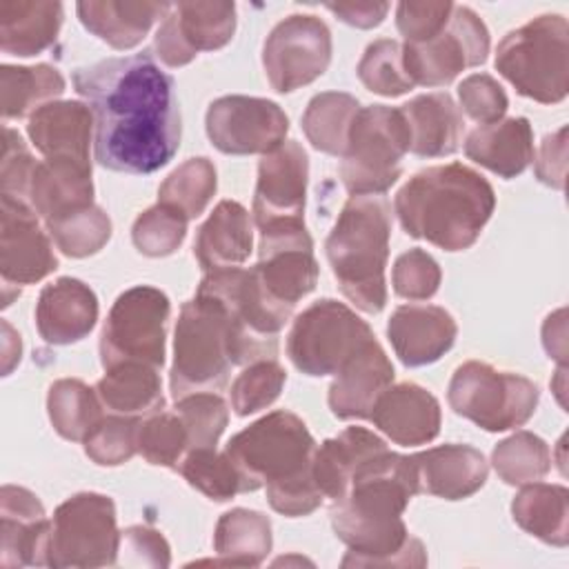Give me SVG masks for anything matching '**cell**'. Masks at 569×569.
I'll list each match as a JSON object with an SVG mask.
<instances>
[{
  "label": "cell",
  "instance_id": "cell-1",
  "mask_svg": "<svg viewBox=\"0 0 569 569\" xmlns=\"http://www.w3.org/2000/svg\"><path fill=\"white\" fill-rule=\"evenodd\" d=\"M96 122V160L122 173L164 167L180 144V109L173 78L149 53L107 58L73 71Z\"/></svg>",
  "mask_w": 569,
  "mask_h": 569
},
{
  "label": "cell",
  "instance_id": "cell-2",
  "mask_svg": "<svg viewBox=\"0 0 569 569\" xmlns=\"http://www.w3.org/2000/svg\"><path fill=\"white\" fill-rule=\"evenodd\" d=\"M411 456L389 449L369 458L353 473L347 493L331 502L336 536L349 547L342 567H422L420 540L407 533L402 511L416 496Z\"/></svg>",
  "mask_w": 569,
  "mask_h": 569
},
{
  "label": "cell",
  "instance_id": "cell-3",
  "mask_svg": "<svg viewBox=\"0 0 569 569\" xmlns=\"http://www.w3.org/2000/svg\"><path fill=\"white\" fill-rule=\"evenodd\" d=\"M398 220L407 236L445 251L469 249L489 222L496 196L473 169L451 162L418 171L396 193Z\"/></svg>",
  "mask_w": 569,
  "mask_h": 569
},
{
  "label": "cell",
  "instance_id": "cell-4",
  "mask_svg": "<svg viewBox=\"0 0 569 569\" xmlns=\"http://www.w3.org/2000/svg\"><path fill=\"white\" fill-rule=\"evenodd\" d=\"M389 236V202L380 193L351 196L325 244L340 291L367 313H378L387 302Z\"/></svg>",
  "mask_w": 569,
  "mask_h": 569
},
{
  "label": "cell",
  "instance_id": "cell-5",
  "mask_svg": "<svg viewBox=\"0 0 569 569\" xmlns=\"http://www.w3.org/2000/svg\"><path fill=\"white\" fill-rule=\"evenodd\" d=\"M231 369L229 316L224 305L211 293L196 291L184 302L176 325L171 396L218 391L227 385Z\"/></svg>",
  "mask_w": 569,
  "mask_h": 569
},
{
  "label": "cell",
  "instance_id": "cell-6",
  "mask_svg": "<svg viewBox=\"0 0 569 569\" xmlns=\"http://www.w3.org/2000/svg\"><path fill=\"white\" fill-rule=\"evenodd\" d=\"M567 20L545 13L509 31L496 51V69L520 96L542 104L565 100L569 87Z\"/></svg>",
  "mask_w": 569,
  "mask_h": 569
},
{
  "label": "cell",
  "instance_id": "cell-7",
  "mask_svg": "<svg viewBox=\"0 0 569 569\" xmlns=\"http://www.w3.org/2000/svg\"><path fill=\"white\" fill-rule=\"evenodd\" d=\"M316 442L307 425L291 411H273L240 433L224 453L236 465L244 491L296 478L311 471Z\"/></svg>",
  "mask_w": 569,
  "mask_h": 569
},
{
  "label": "cell",
  "instance_id": "cell-8",
  "mask_svg": "<svg viewBox=\"0 0 569 569\" xmlns=\"http://www.w3.org/2000/svg\"><path fill=\"white\" fill-rule=\"evenodd\" d=\"M409 151V129L400 109L371 104L356 113L340 162V178L351 196L385 193L400 178Z\"/></svg>",
  "mask_w": 569,
  "mask_h": 569
},
{
  "label": "cell",
  "instance_id": "cell-9",
  "mask_svg": "<svg viewBox=\"0 0 569 569\" xmlns=\"http://www.w3.org/2000/svg\"><path fill=\"white\" fill-rule=\"evenodd\" d=\"M538 387L518 373L498 371L487 362L460 365L449 382L451 409L485 431H507L525 425L538 405Z\"/></svg>",
  "mask_w": 569,
  "mask_h": 569
},
{
  "label": "cell",
  "instance_id": "cell-10",
  "mask_svg": "<svg viewBox=\"0 0 569 569\" xmlns=\"http://www.w3.org/2000/svg\"><path fill=\"white\" fill-rule=\"evenodd\" d=\"M120 533L116 507L102 493H76L64 500L49 525V567H107L116 565Z\"/></svg>",
  "mask_w": 569,
  "mask_h": 569
},
{
  "label": "cell",
  "instance_id": "cell-11",
  "mask_svg": "<svg viewBox=\"0 0 569 569\" xmlns=\"http://www.w3.org/2000/svg\"><path fill=\"white\" fill-rule=\"evenodd\" d=\"M169 311V298L156 287L138 284L120 293L100 336L102 367L142 362L160 369L164 362Z\"/></svg>",
  "mask_w": 569,
  "mask_h": 569
},
{
  "label": "cell",
  "instance_id": "cell-12",
  "mask_svg": "<svg viewBox=\"0 0 569 569\" xmlns=\"http://www.w3.org/2000/svg\"><path fill=\"white\" fill-rule=\"evenodd\" d=\"M267 305L289 320L293 307L316 287L318 262L305 220L260 229L258 262L249 271Z\"/></svg>",
  "mask_w": 569,
  "mask_h": 569
},
{
  "label": "cell",
  "instance_id": "cell-13",
  "mask_svg": "<svg viewBox=\"0 0 569 569\" xmlns=\"http://www.w3.org/2000/svg\"><path fill=\"white\" fill-rule=\"evenodd\" d=\"M373 338L369 325L347 305L325 298L307 307L287 338V353L298 371L329 376L365 342Z\"/></svg>",
  "mask_w": 569,
  "mask_h": 569
},
{
  "label": "cell",
  "instance_id": "cell-14",
  "mask_svg": "<svg viewBox=\"0 0 569 569\" xmlns=\"http://www.w3.org/2000/svg\"><path fill=\"white\" fill-rule=\"evenodd\" d=\"M489 53V31L469 9L453 4L445 29L427 42H405L402 64L413 84L440 87L451 82L460 71L478 67Z\"/></svg>",
  "mask_w": 569,
  "mask_h": 569
},
{
  "label": "cell",
  "instance_id": "cell-15",
  "mask_svg": "<svg viewBox=\"0 0 569 569\" xmlns=\"http://www.w3.org/2000/svg\"><path fill=\"white\" fill-rule=\"evenodd\" d=\"M331 60V33L316 16H289L273 27L262 47L269 84L289 93L322 76Z\"/></svg>",
  "mask_w": 569,
  "mask_h": 569
},
{
  "label": "cell",
  "instance_id": "cell-16",
  "mask_svg": "<svg viewBox=\"0 0 569 569\" xmlns=\"http://www.w3.org/2000/svg\"><path fill=\"white\" fill-rule=\"evenodd\" d=\"M289 118L267 98L224 96L207 109V136L222 153H269L284 142Z\"/></svg>",
  "mask_w": 569,
  "mask_h": 569
},
{
  "label": "cell",
  "instance_id": "cell-17",
  "mask_svg": "<svg viewBox=\"0 0 569 569\" xmlns=\"http://www.w3.org/2000/svg\"><path fill=\"white\" fill-rule=\"evenodd\" d=\"M236 29L233 2L171 4L156 31V53L167 67H182L200 51L224 47Z\"/></svg>",
  "mask_w": 569,
  "mask_h": 569
},
{
  "label": "cell",
  "instance_id": "cell-18",
  "mask_svg": "<svg viewBox=\"0 0 569 569\" xmlns=\"http://www.w3.org/2000/svg\"><path fill=\"white\" fill-rule=\"evenodd\" d=\"M309 158L296 140H284L258 164L253 220L258 229L302 220Z\"/></svg>",
  "mask_w": 569,
  "mask_h": 569
},
{
  "label": "cell",
  "instance_id": "cell-19",
  "mask_svg": "<svg viewBox=\"0 0 569 569\" xmlns=\"http://www.w3.org/2000/svg\"><path fill=\"white\" fill-rule=\"evenodd\" d=\"M58 258L38 224V213L24 200L2 196L0 213V273L2 284H31L49 276Z\"/></svg>",
  "mask_w": 569,
  "mask_h": 569
},
{
  "label": "cell",
  "instance_id": "cell-20",
  "mask_svg": "<svg viewBox=\"0 0 569 569\" xmlns=\"http://www.w3.org/2000/svg\"><path fill=\"white\" fill-rule=\"evenodd\" d=\"M393 382V367L376 338L365 340L336 371L329 409L342 420L369 418L376 400Z\"/></svg>",
  "mask_w": 569,
  "mask_h": 569
},
{
  "label": "cell",
  "instance_id": "cell-21",
  "mask_svg": "<svg viewBox=\"0 0 569 569\" xmlns=\"http://www.w3.org/2000/svg\"><path fill=\"white\" fill-rule=\"evenodd\" d=\"M49 525L42 502L24 487L0 491V562L4 567L44 565Z\"/></svg>",
  "mask_w": 569,
  "mask_h": 569
},
{
  "label": "cell",
  "instance_id": "cell-22",
  "mask_svg": "<svg viewBox=\"0 0 569 569\" xmlns=\"http://www.w3.org/2000/svg\"><path fill=\"white\" fill-rule=\"evenodd\" d=\"M458 327L449 311L436 305H402L387 325V336L402 365L422 367L445 356Z\"/></svg>",
  "mask_w": 569,
  "mask_h": 569
},
{
  "label": "cell",
  "instance_id": "cell-23",
  "mask_svg": "<svg viewBox=\"0 0 569 569\" xmlns=\"http://www.w3.org/2000/svg\"><path fill=\"white\" fill-rule=\"evenodd\" d=\"M369 418L387 438L402 447L427 445L440 431L438 400L413 382H400L382 391Z\"/></svg>",
  "mask_w": 569,
  "mask_h": 569
},
{
  "label": "cell",
  "instance_id": "cell-24",
  "mask_svg": "<svg viewBox=\"0 0 569 569\" xmlns=\"http://www.w3.org/2000/svg\"><path fill=\"white\" fill-rule=\"evenodd\" d=\"M416 491L445 500H462L487 480L485 456L469 445H442L411 456Z\"/></svg>",
  "mask_w": 569,
  "mask_h": 569
},
{
  "label": "cell",
  "instance_id": "cell-25",
  "mask_svg": "<svg viewBox=\"0 0 569 569\" xmlns=\"http://www.w3.org/2000/svg\"><path fill=\"white\" fill-rule=\"evenodd\" d=\"M96 320L98 298L82 280L58 278L40 291L36 327L49 345L78 342L93 329Z\"/></svg>",
  "mask_w": 569,
  "mask_h": 569
},
{
  "label": "cell",
  "instance_id": "cell-26",
  "mask_svg": "<svg viewBox=\"0 0 569 569\" xmlns=\"http://www.w3.org/2000/svg\"><path fill=\"white\" fill-rule=\"evenodd\" d=\"M29 204L44 222L91 207V162L73 158H44L38 162L29 184Z\"/></svg>",
  "mask_w": 569,
  "mask_h": 569
},
{
  "label": "cell",
  "instance_id": "cell-27",
  "mask_svg": "<svg viewBox=\"0 0 569 569\" xmlns=\"http://www.w3.org/2000/svg\"><path fill=\"white\" fill-rule=\"evenodd\" d=\"M93 113L78 100L47 102L29 118L27 133L44 158H73L89 162Z\"/></svg>",
  "mask_w": 569,
  "mask_h": 569
},
{
  "label": "cell",
  "instance_id": "cell-28",
  "mask_svg": "<svg viewBox=\"0 0 569 569\" xmlns=\"http://www.w3.org/2000/svg\"><path fill=\"white\" fill-rule=\"evenodd\" d=\"M409 129V151L420 158L449 156L458 149L465 124L449 93H425L400 107Z\"/></svg>",
  "mask_w": 569,
  "mask_h": 569
},
{
  "label": "cell",
  "instance_id": "cell-29",
  "mask_svg": "<svg viewBox=\"0 0 569 569\" xmlns=\"http://www.w3.org/2000/svg\"><path fill=\"white\" fill-rule=\"evenodd\" d=\"M385 449V440L365 427H347L342 433L325 440L316 447L311 460V473L322 496L331 498V502L342 498L360 465Z\"/></svg>",
  "mask_w": 569,
  "mask_h": 569
},
{
  "label": "cell",
  "instance_id": "cell-30",
  "mask_svg": "<svg viewBox=\"0 0 569 569\" xmlns=\"http://www.w3.org/2000/svg\"><path fill=\"white\" fill-rule=\"evenodd\" d=\"M465 153L500 178L520 176L533 160V133L527 118L480 124L465 142Z\"/></svg>",
  "mask_w": 569,
  "mask_h": 569
},
{
  "label": "cell",
  "instance_id": "cell-31",
  "mask_svg": "<svg viewBox=\"0 0 569 569\" xmlns=\"http://www.w3.org/2000/svg\"><path fill=\"white\" fill-rule=\"evenodd\" d=\"M251 222L240 202L222 200L198 229L193 256L204 271L238 267L251 253Z\"/></svg>",
  "mask_w": 569,
  "mask_h": 569
},
{
  "label": "cell",
  "instance_id": "cell-32",
  "mask_svg": "<svg viewBox=\"0 0 569 569\" xmlns=\"http://www.w3.org/2000/svg\"><path fill=\"white\" fill-rule=\"evenodd\" d=\"M171 4L167 2H118V0H100V2H78L80 22L100 40L111 44L113 49H131L136 47L151 24L162 16H167Z\"/></svg>",
  "mask_w": 569,
  "mask_h": 569
},
{
  "label": "cell",
  "instance_id": "cell-33",
  "mask_svg": "<svg viewBox=\"0 0 569 569\" xmlns=\"http://www.w3.org/2000/svg\"><path fill=\"white\" fill-rule=\"evenodd\" d=\"M62 24L60 2H0V49L11 56H36L51 47Z\"/></svg>",
  "mask_w": 569,
  "mask_h": 569
},
{
  "label": "cell",
  "instance_id": "cell-34",
  "mask_svg": "<svg viewBox=\"0 0 569 569\" xmlns=\"http://www.w3.org/2000/svg\"><path fill=\"white\" fill-rule=\"evenodd\" d=\"M104 371V378H100L96 385V393L111 413L138 418L160 411L164 405L156 367L142 362H122Z\"/></svg>",
  "mask_w": 569,
  "mask_h": 569
},
{
  "label": "cell",
  "instance_id": "cell-35",
  "mask_svg": "<svg viewBox=\"0 0 569 569\" xmlns=\"http://www.w3.org/2000/svg\"><path fill=\"white\" fill-rule=\"evenodd\" d=\"M567 498L569 493L562 485L527 482L511 502L513 520L542 542L565 547L569 540Z\"/></svg>",
  "mask_w": 569,
  "mask_h": 569
},
{
  "label": "cell",
  "instance_id": "cell-36",
  "mask_svg": "<svg viewBox=\"0 0 569 569\" xmlns=\"http://www.w3.org/2000/svg\"><path fill=\"white\" fill-rule=\"evenodd\" d=\"M213 547L222 565L256 567L271 549V522L253 509H231L220 516Z\"/></svg>",
  "mask_w": 569,
  "mask_h": 569
},
{
  "label": "cell",
  "instance_id": "cell-37",
  "mask_svg": "<svg viewBox=\"0 0 569 569\" xmlns=\"http://www.w3.org/2000/svg\"><path fill=\"white\" fill-rule=\"evenodd\" d=\"M358 111L360 104L353 96L325 91L313 96L307 104V111L302 116V129L318 151L342 156L349 140V129Z\"/></svg>",
  "mask_w": 569,
  "mask_h": 569
},
{
  "label": "cell",
  "instance_id": "cell-38",
  "mask_svg": "<svg viewBox=\"0 0 569 569\" xmlns=\"http://www.w3.org/2000/svg\"><path fill=\"white\" fill-rule=\"evenodd\" d=\"M2 82V116L22 118L36 107L40 109L47 100L64 91V78L56 67L36 64V67H11L0 69Z\"/></svg>",
  "mask_w": 569,
  "mask_h": 569
},
{
  "label": "cell",
  "instance_id": "cell-39",
  "mask_svg": "<svg viewBox=\"0 0 569 569\" xmlns=\"http://www.w3.org/2000/svg\"><path fill=\"white\" fill-rule=\"evenodd\" d=\"M100 405L96 389L76 378L56 380L47 398L51 425L67 440H84L89 436L102 420Z\"/></svg>",
  "mask_w": 569,
  "mask_h": 569
},
{
  "label": "cell",
  "instance_id": "cell-40",
  "mask_svg": "<svg viewBox=\"0 0 569 569\" xmlns=\"http://www.w3.org/2000/svg\"><path fill=\"white\" fill-rule=\"evenodd\" d=\"M216 193V167L209 158H189L160 184L158 202L173 207L187 220L198 218Z\"/></svg>",
  "mask_w": 569,
  "mask_h": 569
},
{
  "label": "cell",
  "instance_id": "cell-41",
  "mask_svg": "<svg viewBox=\"0 0 569 569\" xmlns=\"http://www.w3.org/2000/svg\"><path fill=\"white\" fill-rule=\"evenodd\" d=\"M178 471L187 478L191 487L218 502H224L236 493L244 491V482L236 465L224 451L218 453L216 447L187 451L178 465Z\"/></svg>",
  "mask_w": 569,
  "mask_h": 569
},
{
  "label": "cell",
  "instance_id": "cell-42",
  "mask_svg": "<svg viewBox=\"0 0 569 569\" xmlns=\"http://www.w3.org/2000/svg\"><path fill=\"white\" fill-rule=\"evenodd\" d=\"M493 467L507 485L536 482L551 469V453L542 438L518 431L493 449Z\"/></svg>",
  "mask_w": 569,
  "mask_h": 569
},
{
  "label": "cell",
  "instance_id": "cell-43",
  "mask_svg": "<svg viewBox=\"0 0 569 569\" xmlns=\"http://www.w3.org/2000/svg\"><path fill=\"white\" fill-rule=\"evenodd\" d=\"M47 229L58 249L71 258L91 256L100 251L111 238V220L96 204L49 220Z\"/></svg>",
  "mask_w": 569,
  "mask_h": 569
},
{
  "label": "cell",
  "instance_id": "cell-44",
  "mask_svg": "<svg viewBox=\"0 0 569 569\" xmlns=\"http://www.w3.org/2000/svg\"><path fill=\"white\" fill-rule=\"evenodd\" d=\"M138 451L151 465L178 469L189 451V433L176 411H153L138 425Z\"/></svg>",
  "mask_w": 569,
  "mask_h": 569
},
{
  "label": "cell",
  "instance_id": "cell-45",
  "mask_svg": "<svg viewBox=\"0 0 569 569\" xmlns=\"http://www.w3.org/2000/svg\"><path fill=\"white\" fill-rule=\"evenodd\" d=\"M358 78L369 91L387 98H396L413 89L402 64V44L389 38L376 40L365 49L358 62Z\"/></svg>",
  "mask_w": 569,
  "mask_h": 569
},
{
  "label": "cell",
  "instance_id": "cell-46",
  "mask_svg": "<svg viewBox=\"0 0 569 569\" xmlns=\"http://www.w3.org/2000/svg\"><path fill=\"white\" fill-rule=\"evenodd\" d=\"M187 218L169 204H153L140 213L131 229L136 249L149 258H162L173 253L187 233Z\"/></svg>",
  "mask_w": 569,
  "mask_h": 569
},
{
  "label": "cell",
  "instance_id": "cell-47",
  "mask_svg": "<svg viewBox=\"0 0 569 569\" xmlns=\"http://www.w3.org/2000/svg\"><path fill=\"white\" fill-rule=\"evenodd\" d=\"M138 418L131 416H102V420L89 431L84 442V453L104 467H116L127 462L138 451Z\"/></svg>",
  "mask_w": 569,
  "mask_h": 569
},
{
  "label": "cell",
  "instance_id": "cell-48",
  "mask_svg": "<svg viewBox=\"0 0 569 569\" xmlns=\"http://www.w3.org/2000/svg\"><path fill=\"white\" fill-rule=\"evenodd\" d=\"M173 411L180 416V420L187 427L189 451L202 449V447H216L229 420L224 400L213 391L182 396L176 400Z\"/></svg>",
  "mask_w": 569,
  "mask_h": 569
},
{
  "label": "cell",
  "instance_id": "cell-49",
  "mask_svg": "<svg viewBox=\"0 0 569 569\" xmlns=\"http://www.w3.org/2000/svg\"><path fill=\"white\" fill-rule=\"evenodd\" d=\"M284 369L276 360L251 362L231 385V407L238 416L256 413L269 407L282 391Z\"/></svg>",
  "mask_w": 569,
  "mask_h": 569
},
{
  "label": "cell",
  "instance_id": "cell-50",
  "mask_svg": "<svg viewBox=\"0 0 569 569\" xmlns=\"http://www.w3.org/2000/svg\"><path fill=\"white\" fill-rule=\"evenodd\" d=\"M393 291L400 298L427 300L440 287V267L422 249H409L393 264Z\"/></svg>",
  "mask_w": 569,
  "mask_h": 569
},
{
  "label": "cell",
  "instance_id": "cell-51",
  "mask_svg": "<svg viewBox=\"0 0 569 569\" xmlns=\"http://www.w3.org/2000/svg\"><path fill=\"white\" fill-rule=\"evenodd\" d=\"M458 96L465 113L480 124L498 122L509 104L505 89L487 73L465 78L458 87Z\"/></svg>",
  "mask_w": 569,
  "mask_h": 569
},
{
  "label": "cell",
  "instance_id": "cell-52",
  "mask_svg": "<svg viewBox=\"0 0 569 569\" xmlns=\"http://www.w3.org/2000/svg\"><path fill=\"white\" fill-rule=\"evenodd\" d=\"M2 136H4L2 162H0L2 196H11V198L29 202V184H31V176H33V169L38 162L24 147L20 133L4 127Z\"/></svg>",
  "mask_w": 569,
  "mask_h": 569
},
{
  "label": "cell",
  "instance_id": "cell-53",
  "mask_svg": "<svg viewBox=\"0 0 569 569\" xmlns=\"http://www.w3.org/2000/svg\"><path fill=\"white\" fill-rule=\"evenodd\" d=\"M451 9V2H400L396 9L398 31L411 44L427 42L445 29Z\"/></svg>",
  "mask_w": 569,
  "mask_h": 569
},
{
  "label": "cell",
  "instance_id": "cell-54",
  "mask_svg": "<svg viewBox=\"0 0 569 569\" xmlns=\"http://www.w3.org/2000/svg\"><path fill=\"white\" fill-rule=\"evenodd\" d=\"M322 491L318 489L313 473H300L296 478L267 485V500L269 505L284 516H307L322 502Z\"/></svg>",
  "mask_w": 569,
  "mask_h": 569
},
{
  "label": "cell",
  "instance_id": "cell-55",
  "mask_svg": "<svg viewBox=\"0 0 569 569\" xmlns=\"http://www.w3.org/2000/svg\"><path fill=\"white\" fill-rule=\"evenodd\" d=\"M120 565H149V567H167L169 565V545L164 536L151 527H129L120 533L118 547Z\"/></svg>",
  "mask_w": 569,
  "mask_h": 569
},
{
  "label": "cell",
  "instance_id": "cell-56",
  "mask_svg": "<svg viewBox=\"0 0 569 569\" xmlns=\"http://www.w3.org/2000/svg\"><path fill=\"white\" fill-rule=\"evenodd\" d=\"M567 129H558L549 133L538 151L536 176L540 182L562 189L565 187V167H567Z\"/></svg>",
  "mask_w": 569,
  "mask_h": 569
},
{
  "label": "cell",
  "instance_id": "cell-57",
  "mask_svg": "<svg viewBox=\"0 0 569 569\" xmlns=\"http://www.w3.org/2000/svg\"><path fill=\"white\" fill-rule=\"evenodd\" d=\"M327 9L351 27L371 29L385 20L389 4L387 2H329Z\"/></svg>",
  "mask_w": 569,
  "mask_h": 569
},
{
  "label": "cell",
  "instance_id": "cell-58",
  "mask_svg": "<svg viewBox=\"0 0 569 569\" xmlns=\"http://www.w3.org/2000/svg\"><path fill=\"white\" fill-rule=\"evenodd\" d=\"M542 342H545V349H547L549 358L553 356V358H558L560 362L565 360V353H567V340H565V318L560 320V325H558V331H553V327H551V322H549V318H547V322H545V327H542Z\"/></svg>",
  "mask_w": 569,
  "mask_h": 569
},
{
  "label": "cell",
  "instance_id": "cell-59",
  "mask_svg": "<svg viewBox=\"0 0 569 569\" xmlns=\"http://www.w3.org/2000/svg\"><path fill=\"white\" fill-rule=\"evenodd\" d=\"M20 336L13 333V329L9 327V322H2V371L4 376L13 369L16 362H20Z\"/></svg>",
  "mask_w": 569,
  "mask_h": 569
}]
</instances>
